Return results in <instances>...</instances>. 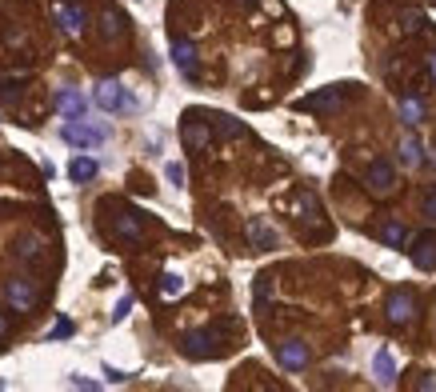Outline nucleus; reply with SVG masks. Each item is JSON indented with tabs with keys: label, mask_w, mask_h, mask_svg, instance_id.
<instances>
[{
	"label": "nucleus",
	"mask_w": 436,
	"mask_h": 392,
	"mask_svg": "<svg viewBox=\"0 0 436 392\" xmlns=\"http://www.w3.org/2000/svg\"><path fill=\"white\" fill-rule=\"evenodd\" d=\"M420 116H425V112H420V101H412V96H408V101H400V121H405L408 129H412V124H420Z\"/></svg>",
	"instance_id": "nucleus-20"
},
{
	"label": "nucleus",
	"mask_w": 436,
	"mask_h": 392,
	"mask_svg": "<svg viewBox=\"0 0 436 392\" xmlns=\"http://www.w3.org/2000/svg\"><path fill=\"white\" fill-rule=\"evenodd\" d=\"M372 372H376V384H380V388H392V384H396V364H392V356H388V348L376 352Z\"/></svg>",
	"instance_id": "nucleus-10"
},
{
	"label": "nucleus",
	"mask_w": 436,
	"mask_h": 392,
	"mask_svg": "<svg viewBox=\"0 0 436 392\" xmlns=\"http://www.w3.org/2000/svg\"><path fill=\"white\" fill-rule=\"evenodd\" d=\"M101 24H104V36H108V41H116V36L124 32V16L121 12H112V9L101 16Z\"/></svg>",
	"instance_id": "nucleus-18"
},
{
	"label": "nucleus",
	"mask_w": 436,
	"mask_h": 392,
	"mask_svg": "<svg viewBox=\"0 0 436 392\" xmlns=\"http://www.w3.org/2000/svg\"><path fill=\"white\" fill-rule=\"evenodd\" d=\"M173 64L184 76H196V49L188 41H173Z\"/></svg>",
	"instance_id": "nucleus-9"
},
{
	"label": "nucleus",
	"mask_w": 436,
	"mask_h": 392,
	"mask_svg": "<svg viewBox=\"0 0 436 392\" xmlns=\"http://www.w3.org/2000/svg\"><path fill=\"white\" fill-rule=\"evenodd\" d=\"M72 384L76 388H96V381H88V376H72Z\"/></svg>",
	"instance_id": "nucleus-29"
},
{
	"label": "nucleus",
	"mask_w": 436,
	"mask_h": 392,
	"mask_svg": "<svg viewBox=\"0 0 436 392\" xmlns=\"http://www.w3.org/2000/svg\"><path fill=\"white\" fill-rule=\"evenodd\" d=\"M64 336H72V321H56L49 332V341H64Z\"/></svg>",
	"instance_id": "nucleus-26"
},
{
	"label": "nucleus",
	"mask_w": 436,
	"mask_h": 392,
	"mask_svg": "<svg viewBox=\"0 0 436 392\" xmlns=\"http://www.w3.org/2000/svg\"><path fill=\"white\" fill-rule=\"evenodd\" d=\"M92 176H96V161H88V156H76V161L69 164V181L84 184V181H92Z\"/></svg>",
	"instance_id": "nucleus-15"
},
{
	"label": "nucleus",
	"mask_w": 436,
	"mask_h": 392,
	"mask_svg": "<svg viewBox=\"0 0 436 392\" xmlns=\"http://www.w3.org/2000/svg\"><path fill=\"white\" fill-rule=\"evenodd\" d=\"M181 292H184V276L164 272V276H161V296H181Z\"/></svg>",
	"instance_id": "nucleus-21"
},
{
	"label": "nucleus",
	"mask_w": 436,
	"mask_h": 392,
	"mask_svg": "<svg viewBox=\"0 0 436 392\" xmlns=\"http://www.w3.org/2000/svg\"><path fill=\"white\" fill-rule=\"evenodd\" d=\"M400 156H405V164H420V141H416V136H405Z\"/></svg>",
	"instance_id": "nucleus-22"
},
{
	"label": "nucleus",
	"mask_w": 436,
	"mask_h": 392,
	"mask_svg": "<svg viewBox=\"0 0 436 392\" xmlns=\"http://www.w3.org/2000/svg\"><path fill=\"white\" fill-rule=\"evenodd\" d=\"M405 236H408V232H405V224H396V221H388L385 228H380V241H385V244H392V248H400V244H405Z\"/></svg>",
	"instance_id": "nucleus-19"
},
{
	"label": "nucleus",
	"mask_w": 436,
	"mask_h": 392,
	"mask_svg": "<svg viewBox=\"0 0 436 392\" xmlns=\"http://www.w3.org/2000/svg\"><path fill=\"white\" fill-rule=\"evenodd\" d=\"M4 328H9V321H4V316H0V332H4Z\"/></svg>",
	"instance_id": "nucleus-31"
},
{
	"label": "nucleus",
	"mask_w": 436,
	"mask_h": 392,
	"mask_svg": "<svg viewBox=\"0 0 436 392\" xmlns=\"http://www.w3.org/2000/svg\"><path fill=\"white\" fill-rule=\"evenodd\" d=\"M128 308H132V296H121V301H116V312H112V321L121 324L124 316H128Z\"/></svg>",
	"instance_id": "nucleus-27"
},
{
	"label": "nucleus",
	"mask_w": 436,
	"mask_h": 392,
	"mask_svg": "<svg viewBox=\"0 0 436 392\" xmlns=\"http://www.w3.org/2000/svg\"><path fill=\"white\" fill-rule=\"evenodd\" d=\"M385 308H388V321H392V324H408L416 316V301L408 296V292H392Z\"/></svg>",
	"instance_id": "nucleus-6"
},
{
	"label": "nucleus",
	"mask_w": 436,
	"mask_h": 392,
	"mask_svg": "<svg viewBox=\"0 0 436 392\" xmlns=\"http://www.w3.org/2000/svg\"><path fill=\"white\" fill-rule=\"evenodd\" d=\"M164 176H168V184H173V189H184V164L168 161V164H164Z\"/></svg>",
	"instance_id": "nucleus-23"
},
{
	"label": "nucleus",
	"mask_w": 436,
	"mask_h": 392,
	"mask_svg": "<svg viewBox=\"0 0 436 392\" xmlns=\"http://www.w3.org/2000/svg\"><path fill=\"white\" fill-rule=\"evenodd\" d=\"M4 296H9V304L16 312H24V308H32V304H36V292H32L29 281H9V284H4Z\"/></svg>",
	"instance_id": "nucleus-8"
},
{
	"label": "nucleus",
	"mask_w": 436,
	"mask_h": 392,
	"mask_svg": "<svg viewBox=\"0 0 436 392\" xmlns=\"http://www.w3.org/2000/svg\"><path fill=\"white\" fill-rule=\"evenodd\" d=\"M84 109H88V101H84L76 89H61V92H56V112H61L64 121H76V116H84Z\"/></svg>",
	"instance_id": "nucleus-5"
},
{
	"label": "nucleus",
	"mask_w": 436,
	"mask_h": 392,
	"mask_svg": "<svg viewBox=\"0 0 436 392\" xmlns=\"http://www.w3.org/2000/svg\"><path fill=\"white\" fill-rule=\"evenodd\" d=\"M276 356H280V364L284 368H305L308 364V356H313V352H308V344L305 341H284L280 348H276Z\"/></svg>",
	"instance_id": "nucleus-7"
},
{
	"label": "nucleus",
	"mask_w": 436,
	"mask_h": 392,
	"mask_svg": "<svg viewBox=\"0 0 436 392\" xmlns=\"http://www.w3.org/2000/svg\"><path fill=\"white\" fill-rule=\"evenodd\" d=\"M56 24H61L69 36H81L84 24H88V12L81 4H56Z\"/></svg>",
	"instance_id": "nucleus-3"
},
{
	"label": "nucleus",
	"mask_w": 436,
	"mask_h": 392,
	"mask_svg": "<svg viewBox=\"0 0 436 392\" xmlns=\"http://www.w3.org/2000/svg\"><path fill=\"white\" fill-rule=\"evenodd\" d=\"M420 24H425V12H405V16H400V29L405 32H416Z\"/></svg>",
	"instance_id": "nucleus-24"
},
{
	"label": "nucleus",
	"mask_w": 436,
	"mask_h": 392,
	"mask_svg": "<svg viewBox=\"0 0 436 392\" xmlns=\"http://www.w3.org/2000/svg\"><path fill=\"white\" fill-rule=\"evenodd\" d=\"M416 388H420V392H428V388H436V376H425V381L416 384Z\"/></svg>",
	"instance_id": "nucleus-30"
},
{
	"label": "nucleus",
	"mask_w": 436,
	"mask_h": 392,
	"mask_svg": "<svg viewBox=\"0 0 436 392\" xmlns=\"http://www.w3.org/2000/svg\"><path fill=\"white\" fill-rule=\"evenodd\" d=\"M36 252H41V241H36V236H24L21 241V261H32Z\"/></svg>",
	"instance_id": "nucleus-25"
},
{
	"label": "nucleus",
	"mask_w": 436,
	"mask_h": 392,
	"mask_svg": "<svg viewBox=\"0 0 436 392\" xmlns=\"http://www.w3.org/2000/svg\"><path fill=\"white\" fill-rule=\"evenodd\" d=\"M425 208H428V216H432V221H436V189L428 192V201H425Z\"/></svg>",
	"instance_id": "nucleus-28"
},
{
	"label": "nucleus",
	"mask_w": 436,
	"mask_h": 392,
	"mask_svg": "<svg viewBox=\"0 0 436 392\" xmlns=\"http://www.w3.org/2000/svg\"><path fill=\"white\" fill-rule=\"evenodd\" d=\"M216 344H220V332H188L184 336V352L188 356H213V352H220Z\"/></svg>",
	"instance_id": "nucleus-4"
},
{
	"label": "nucleus",
	"mask_w": 436,
	"mask_h": 392,
	"mask_svg": "<svg viewBox=\"0 0 436 392\" xmlns=\"http://www.w3.org/2000/svg\"><path fill=\"white\" fill-rule=\"evenodd\" d=\"M333 104H340V92H336V89L320 92V96H308V101H300L296 109H308V112H316V109H333Z\"/></svg>",
	"instance_id": "nucleus-16"
},
{
	"label": "nucleus",
	"mask_w": 436,
	"mask_h": 392,
	"mask_svg": "<svg viewBox=\"0 0 436 392\" xmlns=\"http://www.w3.org/2000/svg\"><path fill=\"white\" fill-rule=\"evenodd\" d=\"M112 228H116L121 241H141V221H136V212H121V216L112 221Z\"/></svg>",
	"instance_id": "nucleus-14"
},
{
	"label": "nucleus",
	"mask_w": 436,
	"mask_h": 392,
	"mask_svg": "<svg viewBox=\"0 0 436 392\" xmlns=\"http://www.w3.org/2000/svg\"><path fill=\"white\" fill-rule=\"evenodd\" d=\"M412 264L416 268H436V241H428V236H420L416 241V248H412Z\"/></svg>",
	"instance_id": "nucleus-13"
},
{
	"label": "nucleus",
	"mask_w": 436,
	"mask_h": 392,
	"mask_svg": "<svg viewBox=\"0 0 436 392\" xmlns=\"http://www.w3.org/2000/svg\"><path fill=\"white\" fill-rule=\"evenodd\" d=\"M184 144H188V149H204V144H208V129H201V124H184Z\"/></svg>",
	"instance_id": "nucleus-17"
},
{
	"label": "nucleus",
	"mask_w": 436,
	"mask_h": 392,
	"mask_svg": "<svg viewBox=\"0 0 436 392\" xmlns=\"http://www.w3.org/2000/svg\"><path fill=\"white\" fill-rule=\"evenodd\" d=\"M432 76H436V56H432Z\"/></svg>",
	"instance_id": "nucleus-32"
},
{
	"label": "nucleus",
	"mask_w": 436,
	"mask_h": 392,
	"mask_svg": "<svg viewBox=\"0 0 436 392\" xmlns=\"http://www.w3.org/2000/svg\"><path fill=\"white\" fill-rule=\"evenodd\" d=\"M61 141L64 144H76V149H88V144H104V141H108V129H104V124H88L84 116H76V121H64L61 124Z\"/></svg>",
	"instance_id": "nucleus-1"
},
{
	"label": "nucleus",
	"mask_w": 436,
	"mask_h": 392,
	"mask_svg": "<svg viewBox=\"0 0 436 392\" xmlns=\"http://www.w3.org/2000/svg\"><path fill=\"white\" fill-rule=\"evenodd\" d=\"M92 101H96V109H101V112H128V109H136L132 92L124 89L121 81H101V84H96V92H92Z\"/></svg>",
	"instance_id": "nucleus-2"
},
{
	"label": "nucleus",
	"mask_w": 436,
	"mask_h": 392,
	"mask_svg": "<svg viewBox=\"0 0 436 392\" xmlns=\"http://www.w3.org/2000/svg\"><path fill=\"white\" fill-rule=\"evenodd\" d=\"M248 241H253V248H273V244H276V232L268 228L260 216H253V221H248Z\"/></svg>",
	"instance_id": "nucleus-12"
},
{
	"label": "nucleus",
	"mask_w": 436,
	"mask_h": 392,
	"mask_svg": "<svg viewBox=\"0 0 436 392\" xmlns=\"http://www.w3.org/2000/svg\"><path fill=\"white\" fill-rule=\"evenodd\" d=\"M392 181H396L392 164H388V161H372V169H368V189L388 192V189H392Z\"/></svg>",
	"instance_id": "nucleus-11"
}]
</instances>
